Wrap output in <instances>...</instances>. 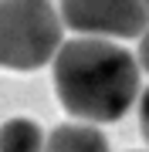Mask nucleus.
<instances>
[{
	"label": "nucleus",
	"mask_w": 149,
	"mask_h": 152,
	"mask_svg": "<svg viewBox=\"0 0 149 152\" xmlns=\"http://www.w3.org/2000/svg\"><path fill=\"white\" fill-rule=\"evenodd\" d=\"M41 152H109V139L95 122H65L44 135Z\"/></svg>",
	"instance_id": "obj_4"
},
{
	"label": "nucleus",
	"mask_w": 149,
	"mask_h": 152,
	"mask_svg": "<svg viewBox=\"0 0 149 152\" xmlns=\"http://www.w3.org/2000/svg\"><path fill=\"white\" fill-rule=\"evenodd\" d=\"M54 91L68 115L81 122H119L139 98V61L109 37L61 41L54 51Z\"/></svg>",
	"instance_id": "obj_1"
},
{
	"label": "nucleus",
	"mask_w": 149,
	"mask_h": 152,
	"mask_svg": "<svg viewBox=\"0 0 149 152\" xmlns=\"http://www.w3.org/2000/svg\"><path fill=\"white\" fill-rule=\"evenodd\" d=\"M146 4H149V0H146Z\"/></svg>",
	"instance_id": "obj_8"
},
{
	"label": "nucleus",
	"mask_w": 149,
	"mask_h": 152,
	"mask_svg": "<svg viewBox=\"0 0 149 152\" xmlns=\"http://www.w3.org/2000/svg\"><path fill=\"white\" fill-rule=\"evenodd\" d=\"M61 24L88 37H139L149 27L146 0H61Z\"/></svg>",
	"instance_id": "obj_3"
},
{
	"label": "nucleus",
	"mask_w": 149,
	"mask_h": 152,
	"mask_svg": "<svg viewBox=\"0 0 149 152\" xmlns=\"http://www.w3.org/2000/svg\"><path fill=\"white\" fill-rule=\"evenodd\" d=\"M44 132L34 118H10L0 125V152H41Z\"/></svg>",
	"instance_id": "obj_5"
},
{
	"label": "nucleus",
	"mask_w": 149,
	"mask_h": 152,
	"mask_svg": "<svg viewBox=\"0 0 149 152\" xmlns=\"http://www.w3.org/2000/svg\"><path fill=\"white\" fill-rule=\"evenodd\" d=\"M139 129H142V139L149 142V88L139 91Z\"/></svg>",
	"instance_id": "obj_6"
},
{
	"label": "nucleus",
	"mask_w": 149,
	"mask_h": 152,
	"mask_svg": "<svg viewBox=\"0 0 149 152\" xmlns=\"http://www.w3.org/2000/svg\"><path fill=\"white\" fill-rule=\"evenodd\" d=\"M139 71H149V27L139 34Z\"/></svg>",
	"instance_id": "obj_7"
},
{
	"label": "nucleus",
	"mask_w": 149,
	"mask_h": 152,
	"mask_svg": "<svg viewBox=\"0 0 149 152\" xmlns=\"http://www.w3.org/2000/svg\"><path fill=\"white\" fill-rule=\"evenodd\" d=\"M65 41V24L51 0H0V68L37 71Z\"/></svg>",
	"instance_id": "obj_2"
}]
</instances>
